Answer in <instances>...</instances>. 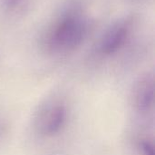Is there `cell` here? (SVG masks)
<instances>
[{
	"label": "cell",
	"instance_id": "6",
	"mask_svg": "<svg viewBox=\"0 0 155 155\" xmlns=\"http://www.w3.org/2000/svg\"><path fill=\"white\" fill-rule=\"evenodd\" d=\"M21 1L22 0H2L3 5L6 9H13L16 7V5H18Z\"/></svg>",
	"mask_w": 155,
	"mask_h": 155
},
{
	"label": "cell",
	"instance_id": "1",
	"mask_svg": "<svg viewBox=\"0 0 155 155\" xmlns=\"http://www.w3.org/2000/svg\"><path fill=\"white\" fill-rule=\"evenodd\" d=\"M89 25L78 11L71 10L63 15L52 26L45 39V45L54 52H67L77 48L88 35Z\"/></svg>",
	"mask_w": 155,
	"mask_h": 155
},
{
	"label": "cell",
	"instance_id": "4",
	"mask_svg": "<svg viewBox=\"0 0 155 155\" xmlns=\"http://www.w3.org/2000/svg\"><path fill=\"white\" fill-rule=\"evenodd\" d=\"M134 105L140 113H147L153 105V79L145 75L135 85L134 91Z\"/></svg>",
	"mask_w": 155,
	"mask_h": 155
},
{
	"label": "cell",
	"instance_id": "3",
	"mask_svg": "<svg viewBox=\"0 0 155 155\" xmlns=\"http://www.w3.org/2000/svg\"><path fill=\"white\" fill-rule=\"evenodd\" d=\"M130 34V25L127 21L114 24L103 35L98 50L103 55H110L120 50L127 41Z\"/></svg>",
	"mask_w": 155,
	"mask_h": 155
},
{
	"label": "cell",
	"instance_id": "2",
	"mask_svg": "<svg viewBox=\"0 0 155 155\" xmlns=\"http://www.w3.org/2000/svg\"><path fill=\"white\" fill-rule=\"evenodd\" d=\"M68 120V107L64 99L54 97L42 104L35 117L36 133L46 138L58 135Z\"/></svg>",
	"mask_w": 155,
	"mask_h": 155
},
{
	"label": "cell",
	"instance_id": "5",
	"mask_svg": "<svg viewBox=\"0 0 155 155\" xmlns=\"http://www.w3.org/2000/svg\"><path fill=\"white\" fill-rule=\"evenodd\" d=\"M138 148L140 151V155H154L153 144L145 139H142L139 142Z\"/></svg>",
	"mask_w": 155,
	"mask_h": 155
}]
</instances>
